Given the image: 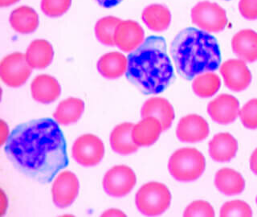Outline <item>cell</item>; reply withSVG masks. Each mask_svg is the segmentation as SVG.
<instances>
[{"mask_svg":"<svg viewBox=\"0 0 257 217\" xmlns=\"http://www.w3.org/2000/svg\"><path fill=\"white\" fill-rule=\"evenodd\" d=\"M5 152L19 171L42 183H50L68 165L64 135L51 119L16 127L7 141Z\"/></svg>","mask_w":257,"mask_h":217,"instance_id":"obj_1","label":"cell"},{"mask_svg":"<svg viewBox=\"0 0 257 217\" xmlns=\"http://www.w3.org/2000/svg\"><path fill=\"white\" fill-rule=\"evenodd\" d=\"M126 78L144 94H159L174 79L167 44L162 36H151L128 56Z\"/></svg>","mask_w":257,"mask_h":217,"instance_id":"obj_2","label":"cell"},{"mask_svg":"<svg viewBox=\"0 0 257 217\" xmlns=\"http://www.w3.org/2000/svg\"><path fill=\"white\" fill-rule=\"evenodd\" d=\"M171 55L178 73L188 80L217 70L221 63L220 49L215 37L195 28H185L175 36Z\"/></svg>","mask_w":257,"mask_h":217,"instance_id":"obj_3","label":"cell"},{"mask_svg":"<svg viewBox=\"0 0 257 217\" xmlns=\"http://www.w3.org/2000/svg\"><path fill=\"white\" fill-rule=\"evenodd\" d=\"M206 167L204 156L197 149L185 147L173 153L169 160L170 174L179 182H192L203 175Z\"/></svg>","mask_w":257,"mask_h":217,"instance_id":"obj_4","label":"cell"},{"mask_svg":"<svg viewBox=\"0 0 257 217\" xmlns=\"http://www.w3.org/2000/svg\"><path fill=\"white\" fill-rule=\"evenodd\" d=\"M171 203V191L166 185L159 182H150L143 185L135 196L137 208L147 216L163 214Z\"/></svg>","mask_w":257,"mask_h":217,"instance_id":"obj_5","label":"cell"},{"mask_svg":"<svg viewBox=\"0 0 257 217\" xmlns=\"http://www.w3.org/2000/svg\"><path fill=\"white\" fill-rule=\"evenodd\" d=\"M193 24L207 32H220L227 26V14L222 7L215 3L203 1L191 10Z\"/></svg>","mask_w":257,"mask_h":217,"instance_id":"obj_6","label":"cell"},{"mask_svg":"<svg viewBox=\"0 0 257 217\" xmlns=\"http://www.w3.org/2000/svg\"><path fill=\"white\" fill-rule=\"evenodd\" d=\"M32 67L25 54L16 52L8 55L0 64V76L4 84L12 88L22 86L32 74Z\"/></svg>","mask_w":257,"mask_h":217,"instance_id":"obj_7","label":"cell"},{"mask_svg":"<svg viewBox=\"0 0 257 217\" xmlns=\"http://www.w3.org/2000/svg\"><path fill=\"white\" fill-rule=\"evenodd\" d=\"M137 183V176L133 169L126 165H117L109 169L103 178V188L107 195L112 197L125 196Z\"/></svg>","mask_w":257,"mask_h":217,"instance_id":"obj_8","label":"cell"},{"mask_svg":"<svg viewBox=\"0 0 257 217\" xmlns=\"http://www.w3.org/2000/svg\"><path fill=\"white\" fill-rule=\"evenodd\" d=\"M72 154L76 163L81 166L94 167L104 158V145L96 135H83L73 143Z\"/></svg>","mask_w":257,"mask_h":217,"instance_id":"obj_9","label":"cell"},{"mask_svg":"<svg viewBox=\"0 0 257 217\" xmlns=\"http://www.w3.org/2000/svg\"><path fill=\"white\" fill-rule=\"evenodd\" d=\"M80 183L74 173L64 171L59 173L52 184V200L56 207L65 208L72 205L78 195Z\"/></svg>","mask_w":257,"mask_h":217,"instance_id":"obj_10","label":"cell"},{"mask_svg":"<svg viewBox=\"0 0 257 217\" xmlns=\"http://www.w3.org/2000/svg\"><path fill=\"white\" fill-rule=\"evenodd\" d=\"M220 73L224 84L230 90L241 92L249 86L251 81V72L243 60L231 59L221 65Z\"/></svg>","mask_w":257,"mask_h":217,"instance_id":"obj_11","label":"cell"},{"mask_svg":"<svg viewBox=\"0 0 257 217\" xmlns=\"http://www.w3.org/2000/svg\"><path fill=\"white\" fill-rule=\"evenodd\" d=\"M209 133L210 129L207 121L197 115L182 118L176 130L177 138L183 143H199L207 139Z\"/></svg>","mask_w":257,"mask_h":217,"instance_id":"obj_12","label":"cell"},{"mask_svg":"<svg viewBox=\"0 0 257 217\" xmlns=\"http://www.w3.org/2000/svg\"><path fill=\"white\" fill-rule=\"evenodd\" d=\"M145 32L140 24L134 20H121L115 33V45L120 50L132 52L144 42Z\"/></svg>","mask_w":257,"mask_h":217,"instance_id":"obj_13","label":"cell"},{"mask_svg":"<svg viewBox=\"0 0 257 217\" xmlns=\"http://www.w3.org/2000/svg\"><path fill=\"white\" fill-rule=\"evenodd\" d=\"M207 113L213 121L227 125L236 120L239 114V100L230 94H220L207 105Z\"/></svg>","mask_w":257,"mask_h":217,"instance_id":"obj_14","label":"cell"},{"mask_svg":"<svg viewBox=\"0 0 257 217\" xmlns=\"http://www.w3.org/2000/svg\"><path fill=\"white\" fill-rule=\"evenodd\" d=\"M32 96L37 102L50 104L58 99L61 87L54 76L41 74L36 76L31 84Z\"/></svg>","mask_w":257,"mask_h":217,"instance_id":"obj_15","label":"cell"},{"mask_svg":"<svg viewBox=\"0 0 257 217\" xmlns=\"http://www.w3.org/2000/svg\"><path fill=\"white\" fill-rule=\"evenodd\" d=\"M142 118L154 117L159 119L163 131H167L175 120V111L172 104L163 97H151L145 101L141 110Z\"/></svg>","mask_w":257,"mask_h":217,"instance_id":"obj_16","label":"cell"},{"mask_svg":"<svg viewBox=\"0 0 257 217\" xmlns=\"http://www.w3.org/2000/svg\"><path fill=\"white\" fill-rule=\"evenodd\" d=\"M233 52L245 62L257 60V33L251 29L237 32L231 40Z\"/></svg>","mask_w":257,"mask_h":217,"instance_id":"obj_17","label":"cell"},{"mask_svg":"<svg viewBox=\"0 0 257 217\" xmlns=\"http://www.w3.org/2000/svg\"><path fill=\"white\" fill-rule=\"evenodd\" d=\"M238 151L236 139L229 133H219L213 137L209 143V155L213 160L219 163L229 162Z\"/></svg>","mask_w":257,"mask_h":217,"instance_id":"obj_18","label":"cell"},{"mask_svg":"<svg viewBox=\"0 0 257 217\" xmlns=\"http://www.w3.org/2000/svg\"><path fill=\"white\" fill-rule=\"evenodd\" d=\"M163 131V127L159 119L154 117H147L134 125L133 139L139 147H149L156 143Z\"/></svg>","mask_w":257,"mask_h":217,"instance_id":"obj_19","label":"cell"},{"mask_svg":"<svg viewBox=\"0 0 257 217\" xmlns=\"http://www.w3.org/2000/svg\"><path fill=\"white\" fill-rule=\"evenodd\" d=\"M25 56L32 69H44L52 64L54 49L48 40L37 39L29 44Z\"/></svg>","mask_w":257,"mask_h":217,"instance_id":"obj_20","label":"cell"},{"mask_svg":"<svg viewBox=\"0 0 257 217\" xmlns=\"http://www.w3.org/2000/svg\"><path fill=\"white\" fill-rule=\"evenodd\" d=\"M97 70L105 78H120L125 74L128 68V57L121 52H110L100 56L96 64Z\"/></svg>","mask_w":257,"mask_h":217,"instance_id":"obj_21","label":"cell"},{"mask_svg":"<svg viewBox=\"0 0 257 217\" xmlns=\"http://www.w3.org/2000/svg\"><path fill=\"white\" fill-rule=\"evenodd\" d=\"M133 127L131 123L117 125L110 135V145L112 151L119 155H128L136 152L139 147L133 139Z\"/></svg>","mask_w":257,"mask_h":217,"instance_id":"obj_22","label":"cell"},{"mask_svg":"<svg viewBox=\"0 0 257 217\" xmlns=\"http://www.w3.org/2000/svg\"><path fill=\"white\" fill-rule=\"evenodd\" d=\"M11 26L20 34H31L40 24L37 12L29 6H20L12 11L9 17Z\"/></svg>","mask_w":257,"mask_h":217,"instance_id":"obj_23","label":"cell"},{"mask_svg":"<svg viewBox=\"0 0 257 217\" xmlns=\"http://www.w3.org/2000/svg\"><path fill=\"white\" fill-rule=\"evenodd\" d=\"M215 187L226 195H239L243 192L245 181L238 171L230 168H222L215 177Z\"/></svg>","mask_w":257,"mask_h":217,"instance_id":"obj_24","label":"cell"},{"mask_svg":"<svg viewBox=\"0 0 257 217\" xmlns=\"http://www.w3.org/2000/svg\"><path fill=\"white\" fill-rule=\"evenodd\" d=\"M143 23L154 32L167 30L171 22V13L162 4H151L145 8L142 14Z\"/></svg>","mask_w":257,"mask_h":217,"instance_id":"obj_25","label":"cell"},{"mask_svg":"<svg viewBox=\"0 0 257 217\" xmlns=\"http://www.w3.org/2000/svg\"><path fill=\"white\" fill-rule=\"evenodd\" d=\"M84 111V102L81 99L69 97L60 101L53 114V118L58 124L68 126L79 121Z\"/></svg>","mask_w":257,"mask_h":217,"instance_id":"obj_26","label":"cell"},{"mask_svg":"<svg viewBox=\"0 0 257 217\" xmlns=\"http://www.w3.org/2000/svg\"><path fill=\"white\" fill-rule=\"evenodd\" d=\"M221 80L218 75L207 72L197 76L192 83L193 91L197 96L207 98L218 92L220 88Z\"/></svg>","mask_w":257,"mask_h":217,"instance_id":"obj_27","label":"cell"},{"mask_svg":"<svg viewBox=\"0 0 257 217\" xmlns=\"http://www.w3.org/2000/svg\"><path fill=\"white\" fill-rule=\"evenodd\" d=\"M121 20L115 16H105L96 22L95 35L100 43L107 46H114L115 33Z\"/></svg>","mask_w":257,"mask_h":217,"instance_id":"obj_28","label":"cell"},{"mask_svg":"<svg viewBox=\"0 0 257 217\" xmlns=\"http://www.w3.org/2000/svg\"><path fill=\"white\" fill-rule=\"evenodd\" d=\"M219 215L222 217H250L252 215V211L244 201L232 200L226 202L222 206Z\"/></svg>","mask_w":257,"mask_h":217,"instance_id":"obj_29","label":"cell"},{"mask_svg":"<svg viewBox=\"0 0 257 217\" xmlns=\"http://www.w3.org/2000/svg\"><path fill=\"white\" fill-rule=\"evenodd\" d=\"M72 5V0H41V10L50 18H57L65 14Z\"/></svg>","mask_w":257,"mask_h":217,"instance_id":"obj_30","label":"cell"},{"mask_svg":"<svg viewBox=\"0 0 257 217\" xmlns=\"http://www.w3.org/2000/svg\"><path fill=\"white\" fill-rule=\"evenodd\" d=\"M239 116L246 128L257 129V98L247 101L239 111Z\"/></svg>","mask_w":257,"mask_h":217,"instance_id":"obj_31","label":"cell"},{"mask_svg":"<svg viewBox=\"0 0 257 217\" xmlns=\"http://www.w3.org/2000/svg\"><path fill=\"white\" fill-rule=\"evenodd\" d=\"M183 216H215V211L208 202L203 200L194 201L187 206L183 212Z\"/></svg>","mask_w":257,"mask_h":217,"instance_id":"obj_32","label":"cell"},{"mask_svg":"<svg viewBox=\"0 0 257 217\" xmlns=\"http://www.w3.org/2000/svg\"><path fill=\"white\" fill-rule=\"evenodd\" d=\"M239 10L243 18L249 20L257 19V0H240Z\"/></svg>","mask_w":257,"mask_h":217,"instance_id":"obj_33","label":"cell"},{"mask_svg":"<svg viewBox=\"0 0 257 217\" xmlns=\"http://www.w3.org/2000/svg\"><path fill=\"white\" fill-rule=\"evenodd\" d=\"M96 1L102 8H111L117 6L122 0H96Z\"/></svg>","mask_w":257,"mask_h":217,"instance_id":"obj_34","label":"cell"},{"mask_svg":"<svg viewBox=\"0 0 257 217\" xmlns=\"http://www.w3.org/2000/svg\"><path fill=\"white\" fill-rule=\"evenodd\" d=\"M1 139H2V142H1V144L4 145V143H7V141H8V138L10 136L9 135V131H8V125L6 123H4V121L1 122Z\"/></svg>","mask_w":257,"mask_h":217,"instance_id":"obj_35","label":"cell"},{"mask_svg":"<svg viewBox=\"0 0 257 217\" xmlns=\"http://www.w3.org/2000/svg\"><path fill=\"white\" fill-rule=\"evenodd\" d=\"M250 167L252 172L257 175V148L253 151L250 158Z\"/></svg>","mask_w":257,"mask_h":217,"instance_id":"obj_36","label":"cell"},{"mask_svg":"<svg viewBox=\"0 0 257 217\" xmlns=\"http://www.w3.org/2000/svg\"><path fill=\"white\" fill-rule=\"evenodd\" d=\"M102 215H113V216H116V215H125L124 213L121 211H119L117 209H109L108 211H105V212Z\"/></svg>","mask_w":257,"mask_h":217,"instance_id":"obj_37","label":"cell"},{"mask_svg":"<svg viewBox=\"0 0 257 217\" xmlns=\"http://www.w3.org/2000/svg\"><path fill=\"white\" fill-rule=\"evenodd\" d=\"M20 0H0V6L2 8H6V7H10L14 5L16 3H18Z\"/></svg>","mask_w":257,"mask_h":217,"instance_id":"obj_38","label":"cell"},{"mask_svg":"<svg viewBox=\"0 0 257 217\" xmlns=\"http://www.w3.org/2000/svg\"><path fill=\"white\" fill-rule=\"evenodd\" d=\"M225 1H230V0H225Z\"/></svg>","mask_w":257,"mask_h":217,"instance_id":"obj_39","label":"cell"},{"mask_svg":"<svg viewBox=\"0 0 257 217\" xmlns=\"http://www.w3.org/2000/svg\"><path fill=\"white\" fill-rule=\"evenodd\" d=\"M256 203H257V197H256Z\"/></svg>","mask_w":257,"mask_h":217,"instance_id":"obj_40","label":"cell"}]
</instances>
